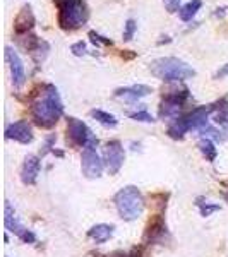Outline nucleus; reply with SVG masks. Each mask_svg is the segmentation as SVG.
I'll return each instance as SVG.
<instances>
[{
  "label": "nucleus",
  "instance_id": "f257e3e1",
  "mask_svg": "<svg viewBox=\"0 0 228 257\" xmlns=\"http://www.w3.org/2000/svg\"><path fill=\"white\" fill-rule=\"evenodd\" d=\"M31 118L40 128H52L59 123L64 115V103L60 99L59 89L53 84H45L43 93L31 105Z\"/></svg>",
  "mask_w": 228,
  "mask_h": 257
},
{
  "label": "nucleus",
  "instance_id": "f03ea898",
  "mask_svg": "<svg viewBox=\"0 0 228 257\" xmlns=\"http://www.w3.org/2000/svg\"><path fill=\"white\" fill-rule=\"evenodd\" d=\"M216 110V103H211V105L204 106H196L189 113L180 115L177 120H173L167 128V134L172 139H184V136L190 131H199L209 123V117L214 115Z\"/></svg>",
  "mask_w": 228,
  "mask_h": 257
},
{
  "label": "nucleus",
  "instance_id": "7ed1b4c3",
  "mask_svg": "<svg viewBox=\"0 0 228 257\" xmlns=\"http://www.w3.org/2000/svg\"><path fill=\"white\" fill-rule=\"evenodd\" d=\"M149 72L163 82H180L196 76V70L190 67L187 62L177 59V57L155 59L149 64Z\"/></svg>",
  "mask_w": 228,
  "mask_h": 257
},
{
  "label": "nucleus",
  "instance_id": "20e7f679",
  "mask_svg": "<svg viewBox=\"0 0 228 257\" xmlns=\"http://www.w3.org/2000/svg\"><path fill=\"white\" fill-rule=\"evenodd\" d=\"M59 26L64 31H76L84 26L89 19V7L86 0H53Z\"/></svg>",
  "mask_w": 228,
  "mask_h": 257
},
{
  "label": "nucleus",
  "instance_id": "39448f33",
  "mask_svg": "<svg viewBox=\"0 0 228 257\" xmlns=\"http://www.w3.org/2000/svg\"><path fill=\"white\" fill-rule=\"evenodd\" d=\"M113 204L119 216L124 221H136L144 211L143 194L134 185H127V187L120 189L113 197Z\"/></svg>",
  "mask_w": 228,
  "mask_h": 257
},
{
  "label": "nucleus",
  "instance_id": "423d86ee",
  "mask_svg": "<svg viewBox=\"0 0 228 257\" xmlns=\"http://www.w3.org/2000/svg\"><path fill=\"white\" fill-rule=\"evenodd\" d=\"M65 141H67L70 148L98 146V138L93 134V131L82 120L76 117H67V136H65Z\"/></svg>",
  "mask_w": 228,
  "mask_h": 257
},
{
  "label": "nucleus",
  "instance_id": "0eeeda50",
  "mask_svg": "<svg viewBox=\"0 0 228 257\" xmlns=\"http://www.w3.org/2000/svg\"><path fill=\"white\" fill-rule=\"evenodd\" d=\"M189 99V89L184 88L182 91H172V93H167L163 96L160 103V118H172L177 120L180 117L182 108L185 106Z\"/></svg>",
  "mask_w": 228,
  "mask_h": 257
},
{
  "label": "nucleus",
  "instance_id": "6e6552de",
  "mask_svg": "<svg viewBox=\"0 0 228 257\" xmlns=\"http://www.w3.org/2000/svg\"><path fill=\"white\" fill-rule=\"evenodd\" d=\"M4 225H6V230L11 231V233H14L21 242H24V243L36 242V235L33 233L31 230H28V228L19 221L18 214H16V211L12 209L9 201H6V208H4Z\"/></svg>",
  "mask_w": 228,
  "mask_h": 257
},
{
  "label": "nucleus",
  "instance_id": "1a4fd4ad",
  "mask_svg": "<svg viewBox=\"0 0 228 257\" xmlns=\"http://www.w3.org/2000/svg\"><path fill=\"white\" fill-rule=\"evenodd\" d=\"M81 170L82 175L86 178H99L103 175V170H105V163L103 158H99L96 146H86L82 148L81 155Z\"/></svg>",
  "mask_w": 228,
  "mask_h": 257
},
{
  "label": "nucleus",
  "instance_id": "9d476101",
  "mask_svg": "<svg viewBox=\"0 0 228 257\" xmlns=\"http://www.w3.org/2000/svg\"><path fill=\"white\" fill-rule=\"evenodd\" d=\"M124 161H126V151L120 141H108L103 148V163L110 175H117L119 170L122 168Z\"/></svg>",
  "mask_w": 228,
  "mask_h": 257
},
{
  "label": "nucleus",
  "instance_id": "9b49d317",
  "mask_svg": "<svg viewBox=\"0 0 228 257\" xmlns=\"http://www.w3.org/2000/svg\"><path fill=\"white\" fill-rule=\"evenodd\" d=\"M6 62L9 64L11 69V77H12V84H14L16 89L23 88V84L26 82V70H24L23 60L18 55L12 47H6Z\"/></svg>",
  "mask_w": 228,
  "mask_h": 257
},
{
  "label": "nucleus",
  "instance_id": "f8f14e48",
  "mask_svg": "<svg viewBox=\"0 0 228 257\" xmlns=\"http://www.w3.org/2000/svg\"><path fill=\"white\" fill-rule=\"evenodd\" d=\"M6 139H12L21 144H30L33 141V128L26 120H19V122L9 123L6 127Z\"/></svg>",
  "mask_w": 228,
  "mask_h": 257
},
{
  "label": "nucleus",
  "instance_id": "ddd939ff",
  "mask_svg": "<svg viewBox=\"0 0 228 257\" xmlns=\"http://www.w3.org/2000/svg\"><path fill=\"white\" fill-rule=\"evenodd\" d=\"M35 14H33V9L30 4L21 7L19 14L14 18V33L16 36H23V35H28L31 33V30L35 28Z\"/></svg>",
  "mask_w": 228,
  "mask_h": 257
},
{
  "label": "nucleus",
  "instance_id": "4468645a",
  "mask_svg": "<svg viewBox=\"0 0 228 257\" xmlns=\"http://www.w3.org/2000/svg\"><path fill=\"white\" fill-rule=\"evenodd\" d=\"M40 168H41L40 156L28 155L23 161V167H21V182L24 185H35L36 178L40 175Z\"/></svg>",
  "mask_w": 228,
  "mask_h": 257
},
{
  "label": "nucleus",
  "instance_id": "2eb2a0df",
  "mask_svg": "<svg viewBox=\"0 0 228 257\" xmlns=\"http://www.w3.org/2000/svg\"><path fill=\"white\" fill-rule=\"evenodd\" d=\"M168 237V230L163 218L156 216L149 221V225L144 231V243H165V238Z\"/></svg>",
  "mask_w": 228,
  "mask_h": 257
},
{
  "label": "nucleus",
  "instance_id": "dca6fc26",
  "mask_svg": "<svg viewBox=\"0 0 228 257\" xmlns=\"http://www.w3.org/2000/svg\"><path fill=\"white\" fill-rule=\"evenodd\" d=\"M153 93V88H149L146 84H134V86H127V88H119L115 89L113 96L120 98L127 103H138L139 99L146 98L148 94Z\"/></svg>",
  "mask_w": 228,
  "mask_h": 257
},
{
  "label": "nucleus",
  "instance_id": "f3484780",
  "mask_svg": "<svg viewBox=\"0 0 228 257\" xmlns=\"http://www.w3.org/2000/svg\"><path fill=\"white\" fill-rule=\"evenodd\" d=\"M113 225H105V223H99V225H94L89 228L88 237L93 240L94 243H106L108 240L113 237Z\"/></svg>",
  "mask_w": 228,
  "mask_h": 257
},
{
  "label": "nucleus",
  "instance_id": "a211bd4d",
  "mask_svg": "<svg viewBox=\"0 0 228 257\" xmlns=\"http://www.w3.org/2000/svg\"><path fill=\"white\" fill-rule=\"evenodd\" d=\"M48 52H50V43L47 40H43V38H40L38 43L35 45V48L30 52V55H31V59L35 64H43L45 59L48 57Z\"/></svg>",
  "mask_w": 228,
  "mask_h": 257
},
{
  "label": "nucleus",
  "instance_id": "6ab92c4d",
  "mask_svg": "<svg viewBox=\"0 0 228 257\" xmlns=\"http://www.w3.org/2000/svg\"><path fill=\"white\" fill-rule=\"evenodd\" d=\"M202 7V0H190L185 6L180 7L179 11V18L184 21V23H189V21L194 19V16L197 14V11Z\"/></svg>",
  "mask_w": 228,
  "mask_h": 257
},
{
  "label": "nucleus",
  "instance_id": "aec40b11",
  "mask_svg": "<svg viewBox=\"0 0 228 257\" xmlns=\"http://www.w3.org/2000/svg\"><path fill=\"white\" fill-rule=\"evenodd\" d=\"M89 115L96 120L98 123H101L103 127H108V128H115L119 123V120L115 115L108 113V111H103V110H91Z\"/></svg>",
  "mask_w": 228,
  "mask_h": 257
},
{
  "label": "nucleus",
  "instance_id": "412c9836",
  "mask_svg": "<svg viewBox=\"0 0 228 257\" xmlns=\"http://www.w3.org/2000/svg\"><path fill=\"white\" fill-rule=\"evenodd\" d=\"M197 148H199V151H201V155L204 156V158L208 160L209 163H213V161L216 160V156H218V149H216V146H214V143H213V141H211V139H208V138H202L201 141H199Z\"/></svg>",
  "mask_w": 228,
  "mask_h": 257
},
{
  "label": "nucleus",
  "instance_id": "4be33fe9",
  "mask_svg": "<svg viewBox=\"0 0 228 257\" xmlns=\"http://www.w3.org/2000/svg\"><path fill=\"white\" fill-rule=\"evenodd\" d=\"M199 134L202 136V138H208L211 141H223V134L225 132H221V131H218L214 125H211V123H206L202 128H199Z\"/></svg>",
  "mask_w": 228,
  "mask_h": 257
},
{
  "label": "nucleus",
  "instance_id": "5701e85b",
  "mask_svg": "<svg viewBox=\"0 0 228 257\" xmlns=\"http://www.w3.org/2000/svg\"><path fill=\"white\" fill-rule=\"evenodd\" d=\"M197 208H199V213H201V216H204V218H208L211 216L213 213H218L219 209V204H213V202H209V201H206V202H202V199L199 197L197 199Z\"/></svg>",
  "mask_w": 228,
  "mask_h": 257
},
{
  "label": "nucleus",
  "instance_id": "b1692460",
  "mask_svg": "<svg viewBox=\"0 0 228 257\" xmlns=\"http://www.w3.org/2000/svg\"><path fill=\"white\" fill-rule=\"evenodd\" d=\"M138 30V24H136L134 19H127L126 24H124V33H122V40L124 41H131L134 38V33Z\"/></svg>",
  "mask_w": 228,
  "mask_h": 257
},
{
  "label": "nucleus",
  "instance_id": "393cba45",
  "mask_svg": "<svg viewBox=\"0 0 228 257\" xmlns=\"http://www.w3.org/2000/svg\"><path fill=\"white\" fill-rule=\"evenodd\" d=\"M129 118L136 120V122H143V123L155 122V117H153V115L146 110H139V111H134V113H129Z\"/></svg>",
  "mask_w": 228,
  "mask_h": 257
},
{
  "label": "nucleus",
  "instance_id": "a878e982",
  "mask_svg": "<svg viewBox=\"0 0 228 257\" xmlns=\"http://www.w3.org/2000/svg\"><path fill=\"white\" fill-rule=\"evenodd\" d=\"M89 38L94 45H105V47H111V45H113V41L110 38H105V36H101L96 31H89Z\"/></svg>",
  "mask_w": 228,
  "mask_h": 257
},
{
  "label": "nucleus",
  "instance_id": "bb28decb",
  "mask_svg": "<svg viewBox=\"0 0 228 257\" xmlns=\"http://www.w3.org/2000/svg\"><path fill=\"white\" fill-rule=\"evenodd\" d=\"M55 141H57V136L55 134H50L47 139H45V144H43V149H41L40 156L43 158L47 153H52L53 149H55Z\"/></svg>",
  "mask_w": 228,
  "mask_h": 257
},
{
  "label": "nucleus",
  "instance_id": "cd10ccee",
  "mask_svg": "<svg viewBox=\"0 0 228 257\" xmlns=\"http://www.w3.org/2000/svg\"><path fill=\"white\" fill-rule=\"evenodd\" d=\"M70 52H72L76 57L88 55V47H86V43L81 40V41H76L74 45H70Z\"/></svg>",
  "mask_w": 228,
  "mask_h": 257
},
{
  "label": "nucleus",
  "instance_id": "c85d7f7f",
  "mask_svg": "<svg viewBox=\"0 0 228 257\" xmlns=\"http://www.w3.org/2000/svg\"><path fill=\"white\" fill-rule=\"evenodd\" d=\"M94 255H96V257H139L141 250H138V248H132L131 252L119 250V252H111V254H108V255H103V254H94Z\"/></svg>",
  "mask_w": 228,
  "mask_h": 257
},
{
  "label": "nucleus",
  "instance_id": "c756f323",
  "mask_svg": "<svg viewBox=\"0 0 228 257\" xmlns=\"http://www.w3.org/2000/svg\"><path fill=\"white\" fill-rule=\"evenodd\" d=\"M163 4H165V9H167L170 14L180 11V0H163Z\"/></svg>",
  "mask_w": 228,
  "mask_h": 257
},
{
  "label": "nucleus",
  "instance_id": "7c9ffc66",
  "mask_svg": "<svg viewBox=\"0 0 228 257\" xmlns=\"http://www.w3.org/2000/svg\"><path fill=\"white\" fill-rule=\"evenodd\" d=\"M225 77H228V64H225L216 74H214V79H225Z\"/></svg>",
  "mask_w": 228,
  "mask_h": 257
},
{
  "label": "nucleus",
  "instance_id": "2f4dec72",
  "mask_svg": "<svg viewBox=\"0 0 228 257\" xmlns=\"http://www.w3.org/2000/svg\"><path fill=\"white\" fill-rule=\"evenodd\" d=\"M126 52H127V50H124V52H122L124 59H134V57H136V53H126Z\"/></svg>",
  "mask_w": 228,
  "mask_h": 257
},
{
  "label": "nucleus",
  "instance_id": "473e14b6",
  "mask_svg": "<svg viewBox=\"0 0 228 257\" xmlns=\"http://www.w3.org/2000/svg\"><path fill=\"white\" fill-rule=\"evenodd\" d=\"M223 132H225V136H226V139H228V120H226V122L225 123H223Z\"/></svg>",
  "mask_w": 228,
  "mask_h": 257
},
{
  "label": "nucleus",
  "instance_id": "72a5a7b5",
  "mask_svg": "<svg viewBox=\"0 0 228 257\" xmlns=\"http://www.w3.org/2000/svg\"><path fill=\"white\" fill-rule=\"evenodd\" d=\"M225 201H226V202H228V192H226V194H225Z\"/></svg>",
  "mask_w": 228,
  "mask_h": 257
}]
</instances>
